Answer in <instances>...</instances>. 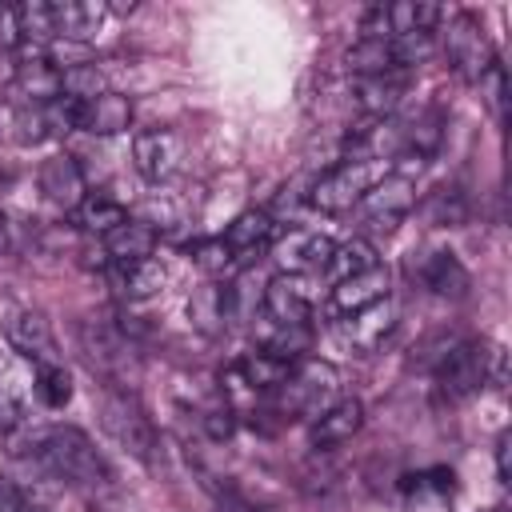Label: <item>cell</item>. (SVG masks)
<instances>
[{
  "instance_id": "cell-1",
  "label": "cell",
  "mask_w": 512,
  "mask_h": 512,
  "mask_svg": "<svg viewBox=\"0 0 512 512\" xmlns=\"http://www.w3.org/2000/svg\"><path fill=\"white\" fill-rule=\"evenodd\" d=\"M24 456L40 472H48L52 480L72 484V488H108V480H112V472H108L104 456L96 452V444L72 424L36 428L24 440Z\"/></svg>"
},
{
  "instance_id": "cell-2",
  "label": "cell",
  "mask_w": 512,
  "mask_h": 512,
  "mask_svg": "<svg viewBox=\"0 0 512 512\" xmlns=\"http://www.w3.org/2000/svg\"><path fill=\"white\" fill-rule=\"evenodd\" d=\"M388 176V164L384 160H372V156H352L344 164H336L328 176H320L312 184V196L308 204L324 216H340V212H352L368 192L372 184H380Z\"/></svg>"
},
{
  "instance_id": "cell-3",
  "label": "cell",
  "mask_w": 512,
  "mask_h": 512,
  "mask_svg": "<svg viewBox=\"0 0 512 512\" xmlns=\"http://www.w3.org/2000/svg\"><path fill=\"white\" fill-rule=\"evenodd\" d=\"M100 424L124 452H132L144 464H156V452H160L156 428L128 392H104L100 396Z\"/></svg>"
},
{
  "instance_id": "cell-4",
  "label": "cell",
  "mask_w": 512,
  "mask_h": 512,
  "mask_svg": "<svg viewBox=\"0 0 512 512\" xmlns=\"http://www.w3.org/2000/svg\"><path fill=\"white\" fill-rule=\"evenodd\" d=\"M444 52H448V64L460 80L468 84H480L492 68H496V48L480 24V16L472 12H456L448 20V32H444Z\"/></svg>"
},
{
  "instance_id": "cell-5",
  "label": "cell",
  "mask_w": 512,
  "mask_h": 512,
  "mask_svg": "<svg viewBox=\"0 0 512 512\" xmlns=\"http://www.w3.org/2000/svg\"><path fill=\"white\" fill-rule=\"evenodd\" d=\"M340 384V372L324 360H308L288 372V380L276 388V412L284 416H316L320 408L332 404Z\"/></svg>"
},
{
  "instance_id": "cell-6",
  "label": "cell",
  "mask_w": 512,
  "mask_h": 512,
  "mask_svg": "<svg viewBox=\"0 0 512 512\" xmlns=\"http://www.w3.org/2000/svg\"><path fill=\"white\" fill-rule=\"evenodd\" d=\"M432 376H436V388L444 400H464L488 384V348H480L472 340H452L436 356Z\"/></svg>"
},
{
  "instance_id": "cell-7",
  "label": "cell",
  "mask_w": 512,
  "mask_h": 512,
  "mask_svg": "<svg viewBox=\"0 0 512 512\" xmlns=\"http://www.w3.org/2000/svg\"><path fill=\"white\" fill-rule=\"evenodd\" d=\"M444 20V12L436 4H376L364 12L360 32L372 40H396V36H416V32H436V24Z\"/></svg>"
},
{
  "instance_id": "cell-8",
  "label": "cell",
  "mask_w": 512,
  "mask_h": 512,
  "mask_svg": "<svg viewBox=\"0 0 512 512\" xmlns=\"http://www.w3.org/2000/svg\"><path fill=\"white\" fill-rule=\"evenodd\" d=\"M416 208V188L408 176H384L380 184H372V192L360 200V220L368 232H392L408 212Z\"/></svg>"
},
{
  "instance_id": "cell-9",
  "label": "cell",
  "mask_w": 512,
  "mask_h": 512,
  "mask_svg": "<svg viewBox=\"0 0 512 512\" xmlns=\"http://www.w3.org/2000/svg\"><path fill=\"white\" fill-rule=\"evenodd\" d=\"M180 160H184V144L172 128H144L132 136V164L144 180L152 184H164L180 172Z\"/></svg>"
},
{
  "instance_id": "cell-10",
  "label": "cell",
  "mask_w": 512,
  "mask_h": 512,
  "mask_svg": "<svg viewBox=\"0 0 512 512\" xmlns=\"http://www.w3.org/2000/svg\"><path fill=\"white\" fill-rule=\"evenodd\" d=\"M312 288L304 276H292V272H280L268 280L264 288V312L272 324L280 328H308L312 320Z\"/></svg>"
},
{
  "instance_id": "cell-11",
  "label": "cell",
  "mask_w": 512,
  "mask_h": 512,
  "mask_svg": "<svg viewBox=\"0 0 512 512\" xmlns=\"http://www.w3.org/2000/svg\"><path fill=\"white\" fill-rule=\"evenodd\" d=\"M332 236L316 232V228H288L280 240H276V264L292 276H308V272H324L328 268V256H332Z\"/></svg>"
},
{
  "instance_id": "cell-12",
  "label": "cell",
  "mask_w": 512,
  "mask_h": 512,
  "mask_svg": "<svg viewBox=\"0 0 512 512\" xmlns=\"http://www.w3.org/2000/svg\"><path fill=\"white\" fill-rule=\"evenodd\" d=\"M80 336V348H84V360L92 368H100L104 376H124V368L132 364V344L124 340L120 328L104 324V320H84L76 328Z\"/></svg>"
},
{
  "instance_id": "cell-13",
  "label": "cell",
  "mask_w": 512,
  "mask_h": 512,
  "mask_svg": "<svg viewBox=\"0 0 512 512\" xmlns=\"http://www.w3.org/2000/svg\"><path fill=\"white\" fill-rule=\"evenodd\" d=\"M388 288H392V272L384 264H372V268H364V272L344 276V280L332 284V312L348 320V316H356V312L388 300Z\"/></svg>"
},
{
  "instance_id": "cell-14",
  "label": "cell",
  "mask_w": 512,
  "mask_h": 512,
  "mask_svg": "<svg viewBox=\"0 0 512 512\" xmlns=\"http://www.w3.org/2000/svg\"><path fill=\"white\" fill-rule=\"evenodd\" d=\"M76 100V96H72ZM132 124V100L120 96V92H100V96H88V100H76V116H72V128L80 132H92V136H116Z\"/></svg>"
},
{
  "instance_id": "cell-15",
  "label": "cell",
  "mask_w": 512,
  "mask_h": 512,
  "mask_svg": "<svg viewBox=\"0 0 512 512\" xmlns=\"http://www.w3.org/2000/svg\"><path fill=\"white\" fill-rule=\"evenodd\" d=\"M360 428H364V404H360L356 396H348V400H332L328 408H320V412L312 416L308 440H312V448H340V444H348Z\"/></svg>"
},
{
  "instance_id": "cell-16",
  "label": "cell",
  "mask_w": 512,
  "mask_h": 512,
  "mask_svg": "<svg viewBox=\"0 0 512 512\" xmlns=\"http://www.w3.org/2000/svg\"><path fill=\"white\" fill-rule=\"evenodd\" d=\"M8 344L20 352V360H32V364H56V336H52V324L44 312H16L8 324Z\"/></svg>"
},
{
  "instance_id": "cell-17",
  "label": "cell",
  "mask_w": 512,
  "mask_h": 512,
  "mask_svg": "<svg viewBox=\"0 0 512 512\" xmlns=\"http://www.w3.org/2000/svg\"><path fill=\"white\" fill-rule=\"evenodd\" d=\"M288 372H292V364L288 360H276V356H268V352H248V356H240L228 372H224V384L228 388H244V392H252V396H260V392H276L284 380H288Z\"/></svg>"
},
{
  "instance_id": "cell-18",
  "label": "cell",
  "mask_w": 512,
  "mask_h": 512,
  "mask_svg": "<svg viewBox=\"0 0 512 512\" xmlns=\"http://www.w3.org/2000/svg\"><path fill=\"white\" fill-rule=\"evenodd\" d=\"M272 236H276V224H272V216L264 212V208H248V212H240L228 228H224V248L232 252V264H244V260H252V256H260L268 244H272Z\"/></svg>"
},
{
  "instance_id": "cell-19",
  "label": "cell",
  "mask_w": 512,
  "mask_h": 512,
  "mask_svg": "<svg viewBox=\"0 0 512 512\" xmlns=\"http://www.w3.org/2000/svg\"><path fill=\"white\" fill-rule=\"evenodd\" d=\"M188 316L204 336H216L236 320V288L232 284H200L188 296Z\"/></svg>"
},
{
  "instance_id": "cell-20",
  "label": "cell",
  "mask_w": 512,
  "mask_h": 512,
  "mask_svg": "<svg viewBox=\"0 0 512 512\" xmlns=\"http://www.w3.org/2000/svg\"><path fill=\"white\" fill-rule=\"evenodd\" d=\"M392 328H396V308H392L388 300H380V304H372V308L348 316L344 328H340V340H344L356 356H368V352H376V348L384 344V336H388Z\"/></svg>"
},
{
  "instance_id": "cell-21",
  "label": "cell",
  "mask_w": 512,
  "mask_h": 512,
  "mask_svg": "<svg viewBox=\"0 0 512 512\" xmlns=\"http://www.w3.org/2000/svg\"><path fill=\"white\" fill-rule=\"evenodd\" d=\"M32 372L16 360L0 368V432H16L28 424L32 412Z\"/></svg>"
},
{
  "instance_id": "cell-22",
  "label": "cell",
  "mask_w": 512,
  "mask_h": 512,
  "mask_svg": "<svg viewBox=\"0 0 512 512\" xmlns=\"http://www.w3.org/2000/svg\"><path fill=\"white\" fill-rule=\"evenodd\" d=\"M40 192H44L52 204L76 212V208L84 204V196H88V184H84L80 164H76L72 156H52V160H44V164H40Z\"/></svg>"
},
{
  "instance_id": "cell-23",
  "label": "cell",
  "mask_w": 512,
  "mask_h": 512,
  "mask_svg": "<svg viewBox=\"0 0 512 512\" xmlns=\"http://www.w3.org/2000/svg\"><path fill=\"white\" fill-rule=\"evenodd\" d=\"M108 4H92V0H64V4H48V20H52V40H88L104 20H108Z\"/></svg>"
},
{
  "instance_id": "cell-24",
  "label": "cell",
  "mask_w": 512,
  "mask_h": 512,
  "mask_svg": "<svg viewBox=\"0 0 512 512\" xmlns=\"http://www.w3.org/2000/svg\"><path fill=\"white\" fill-rule=\"evenodd\" d=\"M404 96V72H388V76H356L352 80V104L372 116V120H384Z\"/></svg>"
},
{
  "instance_id": "cell-25",
  "label": "cell",
  "mask_w": 512,
  "mask_h": 512,
  "mask_svg": "<svg viewBox=\"0 0 512 512\" xmlns=\"http://www.w3.org/2000/svg\"><path fill=\"white\" fill-rule=\"evenodd\" d=\"M420 284H424L428 292H436V296L460 300V296L468 292V268L460 264L456 252L436 248V252H428L424 264H420Z\"/></svg>"
},
{
  "instance_id": "cell-26",
  "label": "cell",
  "mask_w": 512,
  "mask_h": 512,
  "mask_svg": "<svg viewBox=\"0 0 512 512\" xmlns=\"http://www.w3.org/2000/svg\"><path fill=\"white\" fill-rule=\"evenodd\" d=\"M348 72L352 76H388V72H404V56L396 48V40H372V36H360L352 48H348Z\"/></svg>"
},
{
  "instance_id": "cell-27",
  "label": "cell",
  "mask_w": 512,
  "mask_h": 512,
  "mask_svg": "<svg viewBox=\"0 0 512 512\" xmlns=\"http://www.w3.org/2000/svg\"><path fill=\"white\" fill-rule=\"evenodd\" d=\"M156 248V228L148 220H124L116 224L108 236H104V256L108 264H132V260H144L152 256Z\"/></svg>"
},
{
  "instance_id": "cell-28",
  "label": "cell",
  "mask_w": 512,
  "mask_h": 512,
  "mask_svg": "<svg viewBox=\"0 0 512 512\" xmlns=\"http://www.w3.org/2000/svg\"><path fill=\"white\" fill-rule=\"evenodd\" d=\"M116 284L128 300H152L168 284V264L160 256H144L132 264H116Z\"/></svg>"
},
{
  "instance_id": "cell-29",
  "label": "cell",
  "mask_w": 512,
  "mask_h": 512,
  "mask_svg": "<svg viewBox=\"0 0 512 512\" xmlns=\"http://www.w3.org/2000/svg\"><path fill=\"white\" fill-rule=\"evenodd\" d=\"M440 144H444V112H440V108H424V112L404 128L400 152H404L408 160H416V168H420L428 156L440 152Z\"/></svg>"
},
{
  "instance_id": "cell-30",
  "label": "cell",
  "mask_w": 512,
  "mask_h": 512,
  "mask_svg": "<svg viewBox=\"0 0 512 512\" xmlns=\"http://www.w3.org/2000/svg\"><path fill=\"white\" fill-rule=\"evenodd\" d=\"M128 220V212H124V204H116V200H108V196H84V204L76 208V224L84 228V232H96V236H108L116 224H124Z\"/></svg>"
},
{
  "instance_id": "cell-31",
  "label": "cell",
  "mask_w": 512,
  "mask_h": 512,
  "mask_svg": "<svg viewBox=\"0 0 512 512\" xmlns=\"http://www.w3.org/2000/svg\"><path fill=\"white\" fill-rule=\"evenodd\" d=\"M32 392L44 408H64L72 400V376L60 364H36L32 372Z\"/></svg>"
},
{
  "instance_id": "cell-32",
  "label": "cell",
  "mask_w": 512,
  "mask_h": 512,
  "mask_svg": "<svg viewBox=\"0 0 512 512\" xmlns=\"http://www.w3.org/2000/svg\"><path fill=\"white\" fill-rule=\"evenodd\" d=\"M428 220L436 228H456L468 220V196L456 188V184H440L432 196H428Z\"/></svg>"
},
{
  "instance_id": "cell-33",
  "label": "cell",
  "mask_w": 512,
  "mask_h": 512,
  "mask_svg": "<svg viewBox=\"0 0 512 512\" xmlns=\"http://www.w3.org/2000/svg\"><path fill=\"white\" fill-rule=\"evenodd\" d=\"M372 264H380V260H376V248H372L368 240H348V244L332 248L324 272H332V280H344V276H356V272H364V268H372Z\"/></svg>"
},
{
  "instance_id": "cell-34",
  "label": "cell",
  "mask_w": 512,
  "mask_h": 512,
  "mask_svg": "<svg viewBox=\"0 0 512 512\" xmlns=\"http://www.w3.org/2000/svg\"><path fill=\"white\" fill-rule=\"evenodd\" d=\"M400 492H452V472L448 468H428V472H408L404 480H400Z\"/></svg>"
},
{
  "instance_id": "cell-35",
  "label": "cell",
  "mask_w": 512,
  "mask_h": 512,
  "mask_svg": "<svg viewBox=\"0 0 512 512\" xmlns=\"http://www.w3.org/2000/svg\"><path fill=\"white\" fill-rule=\"evenodd\" d=\"M200 420H204V428H208V436H212V440H228V436L236 432V420H232L228 400H224V404H208Z\"/></svg>"
},
{
  "instance_id": "cell-36",
  "label": "cell",
  "mask_w": 512,
  "mask_h": 512,
  "mask_svg": "<svg viewBox=\"0 0 512 512\" xmlns=\"http://www.w3.org/2000/svg\"><path fill=\"white\" fill-rule=\"evenodd\" d=\"M192 256L204 264V268H212V272H224L228 264H232V252L224 248V240L216 236V240H200L196 248H192Z\"/></svg>"
},
{
  "instance_id": "cell-37",
  "label": "cell",
  "mask_w": 512,
  "mask_h": 512,
  "mask_svg": "<svg viewBox=\"0 0 512 512\" xmlns=\"http://www.w3.org/2000/svg\"><path fill=\"white\" fill-rule=\"evenodd\" d=\"M508 448H512V440H508V432L496 440V472H500V484H508L512 480V464H508Z\"/></svg>"
},
{
  "instance_id": "cell-38",
  "label": "cell",
  "mask_w": 512,
  "mask_h": 512,
  "mask_svg": "<svg viewBox=\"0 0 512 512\" xmlns=\"http://www.w3.org/2000/svg\"><path fill=\"white\" fill-rule=\"evenodd\" d=\"M20 504H24V500H20V492L12 488V480L0 476V512H20Z\"/></svg>"
},
{
  "instance_id": "cell-39",
  "label": "cell",
  "mask_w": 512,
  "mask_h": 512,
  "mask_svg": "<svg viewBox=\"0 0 512 512\" xmlns=\"http://www.w3.org/2000/svg\"><path fill=\"white\" fill-rule=\"evenodd\" d=\"M20 512H48V508H44V504H32V500H24V504H20Z\"/></svg>"
},
{
  "instance_id": "cell-40",
  "label": "cell",
  "mask_w": 512,
  "mask_h": 512,
  "mask_svg": "<svg viewBox=\"0 0 512 512\" xmlns=\"http://www.w3.org/2000/svg\"><path fill=\"white\" fill-rule=\"evenodd\" d=\"M0 252H4V228H0Z\"/></svg>"
},
{
  "instance_id": "cell-41",
  "label": "cell",
  "mask_w": 512,
  "mask_h": 512,
  "mask_svg": "<svg viewBox=\"0 0 512 512\" xmlns=\"http://www.w3.org/2000/svg\"><path fill=\"white\" fill-rule=\"evenodd\" d=\"M484 512H504V508H484Z\"/></svg>"
}]
</instances>
